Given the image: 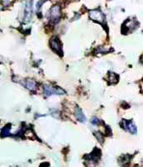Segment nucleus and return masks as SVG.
Here are the masks:
<instances>
[{
    "mask_svg": "<svg viewBox=\"0 0 143 167\" xmlns=\"http://www.w3.org/2000/svg\"><path fill=\"white\" fill-rule=\"evenodd\" d=\"M60 16H61V8H60V6L58 5H54L49 10L48 14H47L48 20L53 24H56L59 21Z\"/></svg>",
    "mask_w": 143,
    "mask_h": 167,
    "instance_id": "1",
    "label": "nucleus"
},
{
    "mask_svg": "<svg viewBox=\"0 0 143 167\" xmlns=\"http://www.w3.org/2000/svg\"><path fill=\"white\" fill-rule=\"evenodd\" d=\"M32 15V1L26 0L24 4V22L29 23Z\"/></svg>",
    "mask_w": 143,
    "mask_h": 167,
    "instance_id": "2",
    "label": "nucleus"
},
{
    "mask_svg": "<svg viewBox=\"0 0 143 167\" xmlns=\"http://www.w3.org/2000/svg\"><path fill=\"white\" fill-rule=\"evenodd\" d=\"M89 16L93 21H96V22L102 24V23H103L105 21V16H104V14L100 10H97V9L89 11Z\"/></svg>",
    "mask_w": 143,
    "mask_h": 167,
    "instance_id": "3",
    "label": "nucleus"
},
{
    "mask_svg": "<svg viewBox=\"0 0 143 167\" xmlns=\"http://www.w3.org/2000/svg\"><path fill=\"white\" fill-rule=\"evenodd\" d=\"M64 90L60 88H53L50 86H44V95L45 96H50L52 95H63Z\"/></svg>",
    "mask_w": 143,
    "mask_h": 167,
    "instance_id": "4",
    "label": "nucleus"
},
{
    "mask_svg": "<svg viewBox=\"0 0 143 167\" xmlns=\"http://www.w3.org/2000/svg\"><path fill=\"white\" fill-rule=\"evenodd\" d=\"M50 44L52 49H53L54 51H56L57 53H60V54H62V44L61 42L59 41V39L57 38V37H53L50 41Z\"/></svg>",
    "mask_w": 143,
    "mask_h": 167,
    "instance_id": "5",
    "label": "nucleus"
},
{
    "mask_svg": "<svg viewBox=\"0 0 143 167\" xmlns=\"http://www.w3.org/2000/svg\"><path fill=\"white\" fill-rule=\"evenodd\" d=\"M124 123V128L126 130L130 131L132 134H136V125L132 122V121H126V120H123Z\"/></svg>",
    "mask_w": 143,
    "mask_h": 167,
    "instance_id": "6",
    "label": "nucleus"
},
{
    "mask_svg": "<svg viewBox=\"0 0 143 167\" xmlns=\"http://www.w3.org/2000/svg\"><path fill=\"white\" fill-rule=\"evenodd\" d=\"M75 115H76V118H77L78 120H79L80 122H82V123H85V122H86V120H87L86 116L84 115V114L82 113L81 109L78 108V107H77L75 109Z\"/></svg>",
    "mask_w": 143,
    "mask_h": 167,
    "instance_id": "7",
    "label": "nucleus"
},
{
    "mask_svg": "<svg viewBox=\"0 0 143 167\" xmlns=\"http://www.w3.org/2000/svg\"><path fill=\"white\" fill-rule=\"evenodd\" d=\"M24 86H25L27 89H29V90L34 91L37 89V84L34 80H25L24 82Z\"/></svg>",
    "mask_w": 143,
    "mask_h": 167,
    "instance_id": "8",
    "label": "nucleus"
},
{
    "mask_svg": "<svg viewBox=\"0 0 143 167\" xmlns=\"http://www.w3.org/2000/svg\"><path fill=\"white\" fill-rule=\"evenodd\" d=\"M9 131H10V128L9 127H5L2 131V136H8V134H10L9 133Z\"/></svg>",
    "mask_w": 143,
    "mask_h": 167,
    "instance_id": "9",
    "label": "nucleus"
},
{
    "mask_svg": "<svg viewBox=\"0 0 143 167\" xmlns=\"http://www.w3.org/2000/svg\"><path fill=\"white\" fill-rule=\"evenodd\" d=\"M95 135H96L97 139L101 142V143H103V136L102 135L101 133H97V132H96V133H95Z\"/></svg>",
    "mask_w": 143,
    "mask_h": 167,
    "instance_id": "10",
    "label": "nucleus"
},
{
    "mask_svg": "<svg viewBox=\"0 0 143 167\" xmlns=\"http://www.w3.org/2000/svg\"><path fill=\"white\" fill-rule=\"evenodd\" d=\"M92 123L93 124H100V120H98L97 118H93V120H92Z\"/></svg>",
    "mask_w": 143,
    "mask_h": 167,
    "instance_id": "11",
    "label": "nucleus"
}]
</instances>
